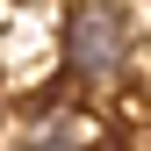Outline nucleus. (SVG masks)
I'll return each mask as SVG.
<instances>
[{
	"instance_id": "obj_1",
	"label": "nucleus",
	"mask_w": 151,
	"mask_h": 151,
	"mask_svg": "<svg viewBox=\"0 0 151 151\" xmlns=\"http://www.w3.org/2000/svg\"><path fill=\"white\" fill-rule=\"evenodd\" d=\"M129 50H137V29H129V14L115 0H86V7L72 14V65H79L86 79H115L129 65Z\"/></svg>"
},
{
	"instance_id": "obj_2",
	"label": "nucleus",
	"mask_w": 151,
	"mask_h": 151,
	"mask_svg": "<svg viewBox=\"0 0 151 151\" xmlns=\"http://www.w3.org/2000/svg\"><path fill=\"white\" fill-rule=\"evenodd\" d=\"M29 151H86V129H79V122H50Z\"/></svg>"
}]
</instances>
